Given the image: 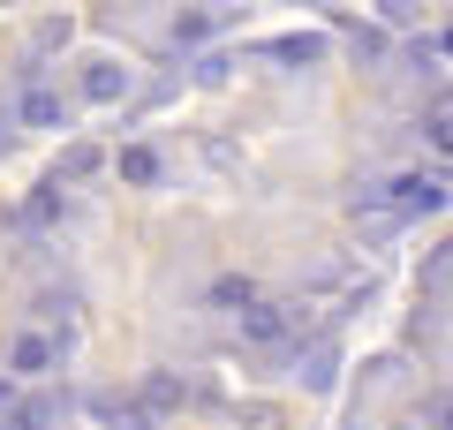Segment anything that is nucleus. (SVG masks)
Returning <instances> with one entry per match:
<instances>
[{
  "label": "nucleus",
  "mask_w": 453,
  "mask_h": 430,
  "mask_svg": "<svg viewBox=\"0 0 453 430\" xmlns=\"http://www.w3.org/2000/svg\"><path fill=\"white\" fill-rule=\"evenodd\" d=\"M234 318H242L250 348H288V340L303 333V310L295 303H250V310H234Z\"/></svg>",
  "instance_id": "nucleus-1"
},
{
  "label": "nucleus",
  "mask_w": 453,
  "mask_h": 430,
  "mask_svg": "<svg viewBox=\"0 0 453 430\" xmlns=\"http://www.w3.org/2000/svg\"><path fill=\"white\" fill-rule=\"evenodd\" d=\"M378 204L401 211V219H408V211H438V204H446V181H438V174H393L386 189H378Z\"/></svg>",
  "instance_id": "nucleus-2"
},
{
  "label": "nucleus",
  "mask_w": 453,
  "mask_h": 430,
  "mask_svg": "<svg viewBox=\"0 0 453 430\" xmlns=\"http://www.w3.org/2000/svg\"><path fill=\"white\" fill-rule=\"evenodd\" d=\"M16 121H23V128H68V106H61V91L31 83V91L16 98Z\"/></svg>",
  "instance_id": "nucleus-3"
},
{
  "label": "nucleus",
  "mask_w": 453,
  "mask_h": 430,
  "mask_svg": "<svg viewBox=\"0 0 453 430\" xmlns=\"http://www.w3.org/2000/svg\"><path fill=\"white\" fill-rule=\"evenodd\" d=\"M8 370H16V378H46V370H53V340H46V333H16Z\"/></svg>",
  "instance_id": "nucleus-4"
},
{
  "label": "nucleus",
  "mask_w": 453,
  "mask_h": 430,
  "mask_svg": "<svg viewBox=\"0 0 453 430\" xmlns=\"http://www.w3.org/2000/svg\"><path fill=\"white\" fill-rule=\"evenodd\" d=\"M98 166H106V151H98V143H68L61 166H53V189H61V181H91Z\"/></svg>",
  "instance_id": "nucleus-5"
},
{
  "label": "nucleus",
  "mask_w": 453,
  "mask_h": 430,
  "mask_svg": "<svg viewBox=\"0 0 453 430\" xmlns=\"http://www.w3.org/2000/svg\"><path fill=\"white\" fill-rule=\"evenodd\" d=\"M121 91H129V68H113V61H91V68H83V98H98V106H113Z\"/></svg>",
  "instance_id": "nucleus-6"
},
{
  "label": "nucleus",
  "mask_w": 453,
  "mask_h": 430,
  "mask_svg": "<svg viewBox=\"0 0 453 430\" xmlns=\"http://www.w3.org/2000/svg\"><path fill=\"white\" fill-rule=\"evenodd\" d=\"M121 181H136V189H151V181H159V151H151V143H121Z\"/></svg>",
  "instance_id": "nucleus-7"
},
{
  "label": "nucleus",
  "mask_w": 453,
  "mask_h": 430,
  "mask_svg": "<svg viewBox=\"0 0 453 430\" xmlns=\"http://www.w3.org/2000/svg\"><path fill=\"white\" fill-rule=\"evenodd\" d=\"M219 31V16H211V8H189V16H174V38L181 46H189V38H211Z\"/></svg>",
  "instance_id": "nucleus-8"
},
{
  "label": "nucleus",
  "mask_w": 453,
  "mask_h": 430,
  "mask_svg": "<svg viewBox=\"0 0 453 430\" xmlns=\"http://www.w3.org/2000/svg\"><path fill=\"white\" fill-rule=\"evenodd\" d=\"M53 415H61V400H23V408H16V430H46Z\"/></svg>",
  "instance_id": "nucleus-9"
},
{
  "label": "nucleus",
  "mask_w": 453,
  "mask_h": 430,
  "mask_svg": "<svg viewBox=\"0 0 453 430\" xmlns=\"http://www.w3.org/2000/svg\"><path fill=\"white\" fill-rule=\"evenodd\" d=\"M280 61H318V53H325V38H280Z\"/></svg>",
  "instance_id": "nucleus-10"
},
{
  "label": "nucleus",
  "mask_w": 453,
  "mask_h": 430,
  "mask_svg": "<svg viewBox=\"0 0 453 430\" xmlns=\"http://www.w3.org/2000/svg\"><path fill=\"white\" fill-rule=\"evenodd\" d=\"M423 136H431V151H446V159H453V113H431V121H423Z\"/></svg>",
  "instance_id": "nucleus-11"
},
{
  "label": "nucleus",
  "mask_w": 453,
  "mask_h": 430,
  "mask_svg": "<svg viewBox=\"0 0 453 430\" xmlns=\"http://www.w3.org/2000/svg\"><path fill=\"white\" fill-rule=\"evenodd\" d=\"M144 400H151V408H174L181 385H174V378H151V385H144Z\"/></svg>",
  "instance_id": "nucleus-12"
},
{
  "label": "nucleus",
  "mask_w": 453,
  "mask_h": 430,
  "mask_svg": "<svg viewBox=\"0 0 453 430\" xmlns=\"http://www.w3.org/2000/svg\"><path fill=\"white\" fill-rule=\"evenodd\" d=\"M431 423H438V430H453V393H446V400H431Z\"/></svg>",
  "instance_id": "nucleus-13"
}]
</instances>
